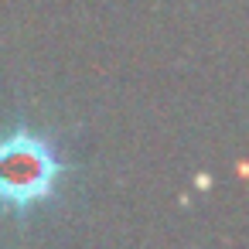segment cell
Wrapping results in <instances>:
<instances>
[{
    "mask_svg": "<svg viewBox=\"0 0 249 249\" xmlns=\"http://www.w3.org/2000/svg\"><path fill=\"white\" fill-rule=\"evenodd\" d=\"M58 164L52 150L28 133L0 140V201L28 205L52 191Z\"/></svg>",
    "mask_w": 249,
    "mask_h": 249,
    "instance_id": "obj_1",
    "label": "cell"
}]
</instances>
